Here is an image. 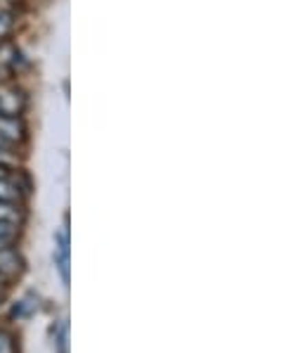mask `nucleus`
Wrapping results in <instances>:
<instances>
[{"mask_svg":"<svg viewBox=\"0 0 305 353\" xmlns=\"http://www.w3.org/2000/svg\"><path fill=\"white\" fill-rule=\"evenodd\" d=\"M19 199V188L12 181H8L5 176H0V202H17Z\"/></svg>","mask_w":305,"mask_h":353,"instance_id":"6","label":"nucleus"},{"mask_svg":"<svg viewBox=\"0 0 305 353\" xmlns=\"http://www.w3.org/2000/svg\"><path fill=\"white\" fill-rule=\"evenodd\" d=\"M0 138L5 143H17V140L24 138V123L19 121V117L0 114Z\"/></svg>","mask_w":305,"mask_h":353,"instance_id":"3","label":"nucleus"},{"mask_svg":"<svg viewBox=\"0 0 305 353\" xmlns=\"http://www.w3.org/2000/svg\"><path fill=\"white\" fill-rule=\"evenodd\" d=\"M5 148H8V143H5V140H3V138H0V152H3Z\"/></svg>","mask_w":305,"mask_h":353,"instance_id":"9","label":"nucleus"},{"mask_svg":"<svg viewBox=\"0 0 305 353\" xmlns=\"http://www.w3.org/2000/svg\"><path fill=\"white\" fill-rule=\"evenodd\" d=\"M19 219L21 216H19V209H17V202H0V223L17 228Z\"/></svg>","mask_w":305,"mask_h":353,"instance_id":"5","label":"nucleus"},{"mask_svg":"<svg viewBox=\"0 0 305 353\" xmlns=\"http://www.w3.org/2000/svg\"><path fill=\"white\" fill-rule=\"evenodd\" d=\"M38 311V299L34 294H26L24 299H19L17 303L12 306V311H10V316L12 318H26L31 316V313Z\"/></svg>","mask_w":305,"mask_h":353,"instance_id":"4","label":"nucleus"},{"mask_svg":"<svg viewBox=\"0 0 305 353\" xmlns=\"http://www.w3.org/2000/svg\"><path fill=\"white\" fill-rule=\"evenodd\" d=\"M0 353H14V344L5 332H0Z\"/></svg>","mask_w":305,"mask_h":353,"instance_id":"8","label":"nucleus"},{"mask_svg":"<svg viewBox=\"0 0 305 353\" xmlns=\"http://www.w3.org/2000/svg\"><path fill=\"white\" fill-rule=\"evenodd\" d=\"M10 29H12V17L8 12H0V38L8 36Z\"/></svg>","mask_w":305,"mask_h":353,"instance_id":"7","label":"nucleus"},{"mask_svg":"<svg viewBox=\"0 0 305 353\" xmlns=\"http://www.w3.org/2000/svg\"><path fill=\"white\" fill-rule=\"evenodd\" d=\"M0 176H5V166L3 164H0Z\"/></svg>","mask_w":305,"mask_h":353,"instance_id":"10","label":"nucleus"},{"mask_svg":"<svg viewBox=\"0 0 305 353\" xmlns=\"http://www.w3.org/2000/svg\"><path fill=\"white\" fill-rule=\"evenodd\" d=\"M0 296H3V280H0Z\"/></svg>","mask_w":305,"mask_h":353,"instance_id":"11","label":"nucleus"},{"mask_svg":"<svg viewBox=\"0 0 305 353\" xmlns=\"http://www.w3.org/2000/svg\"><path fill=\"white\" fill-rule=\"evenodd\" d=\"M54 265H57L62 282L69 285V265H72V249H69V223L64 221L59 230L54 232Z\"/></svg>","mask_w":305,"mask_h":353,"instance_id":"1","label":"nucleus"},{"mask_svg":"<svg viewBox=\"0 0 305 353\" xmlns=\"http://www.w3.org/2000/svg\"><path fill=\"white\" fill-rule=\"evenodd\" d=\"M26 105V97L14 85H0V114L8 117H19Z\"/></svg>","mask_w":305,"mask_h":353,"instance_id":"2","label":"nucleus"}]
</instances>
